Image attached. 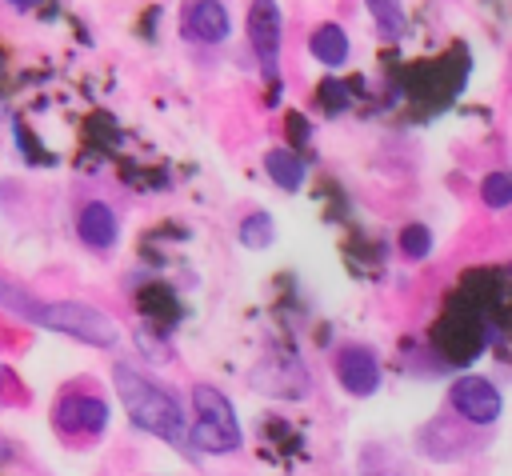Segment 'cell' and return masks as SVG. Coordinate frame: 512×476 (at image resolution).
I'll return each mask as SVG.
<instances>
[{"mask_svg": "<svg viewBox=\"0 0 512 476\" xmlns=\"http://www.w3.org/2000/svg\"><path fill=\"white\" fill-rule=\"evenodd\" d=\"M112 380H116L120 404H124V412L132 416L136 428L168 440L172 448H184L188 444V416L180 412V400L164 384L140 376L132 364H116L112 368Z\"/></svg>", "mask_w": 512, "mask_h": 476, "instance_id": "cell-1", "label": "cell"}, {"mask_svg": "<svg viewBox=\"0 0 512 476\" xmlns=\"http://www.w3.org/2000/svg\"><path fill=\"white\" fill-rule=\"evenodd\" d=\"M28 320L52 328V332H64L72 340H84L92 348H116L120 344V328L116 320H108V312H100L96 304H80V300H52V304H40L32 300L28 308Z\"/></svg>", "mask_w": 512, "mask_h": 476, "instance_id": "cell-2", "label": "cell"}, {"mask_svg": "<svg viewBox=\"0 0 512 476\" xmlns=\"http://www.w3.org/2000/svg\"><path fill=\"white\" fill-rule=\"evenodd\" d=\"M188 440L200 452L212 456H228L240 448V420L228 404V396L212 384H196L192 388V424H188Z\"/></svg>", "mask_w": 512, "mask_h": 476, "instance_id": "cell-3", "label": "cell"}, {"mask_svg": "<svg viewBox=\"0 0 512 476\" xmlns=\"http://www.w3.org/2000/svg\"><path fill=\"white\" fill-rule=\"evenodd\" d=\"M448 404L476 428H488L500 420L504 412V396L496 384H488L484 376H456L452 388H448Z\"/></svg>", "mask_w": 512, "mask_h": 476, "instance_id": "cell-4", "label": "cell"}, {"mask_svg": "<svg viewBox=\"0 0 512 476\" xmlns=\"http://www.w3.org/2000/svg\"><path fill=\"white\" fill-rule=\"evenodd\" d=\"M248 40L256 48L260 72L272 80L280 72V8L276 0H256L248 12Z\"/></svg>", "mask_w": 512, "mask_h": 476, "instance_id": "cell-5", "label": "cell"}, {"mask_svg": "<svg viewBox=\"0 0 512 476\" xmlns=\"http://www.w3.org/2000/svg\"><path fill=\"white\" fill-rule=\"evenodd\" d=\"M52 420H56V428H60V432H68V436H76V432L96 436V432L108 424V408H104V400H96V396L68 392V396H60V400H56Z\"/></svg>", "mask_w": 512, "mask_h": 476, "instance_id": "cell-6", "label": "cell"}, {"mask_svg": "<svg viewBox=\"0 0 512 476\" xmlns=\"http://www.w3.org/2000/svg\"><path fill=\"white\" fill-rule=\"evenodd\" d=\"M336 380H340L352 396H372V392L380 388V364H376L372 348H360V344L344 348V352L336 356Z\"/></svg>", "mask_w": 512, "mask_h": 476, "instance_id": "cell-7", "label": "cell"}, {"mask_svg": "<svg viewBox=\"0 0 512 476\" xmlns=\"http://www.w3.org/2000/svg\"><path fill=\"white\" fill-rule=\"evenodd\" d=\"M232 32V20H228V8L220 0H192L188 12H184V36L188 40H200V44H224Z\"/></svg>", "mask_w": 512, "mask_h": 476, "instance_id": "cell-8", "label": "cell"}, {"mask_svg": "<svg viewBox=\"0 0 512 476\" xmlns=\"http://www.w3.org/2000/svg\"><path fill=\"white\" fill-rule=\"evenodd\" d=\"M76 232H80V240L88 244V248H112L116 240H120V224H116V216H112V208L108 204H100V200H88L84 208H80V216H76Z\"/></svg>", "mask_w": 512, "mask_h": 476, "instance_id": "cell-9", "label": "cell"}, {"mask_svg": "<svg viewBox=\"0 0 512 476\" xmlns=\"http://www.w3.org/2000/svg\"><path fill=\"white\" fill-rule=\"evenodd\" d=\"M312 56L324 64V68H340L344 60H348V32L340 28V24H320L316 32H312Z\"/></svg>", "mask_w": 512, "mask_h": 476, "instance_id": "cell-10", "label": "cell"}, {"mask_svg": "<svg viewBox=\"0 0 512 476\" xmlns=\"http://www.w3.org/2000/svg\"><path fill=\"white\" fill-rule=\"evenodd\" d=\"M264 168H268V176H272V180H276L284 192H296V188L304 184V160H300L296 152H288V148L268 152Z\"/></svg>", "mask_w": 512, "mask_h": 476, "instance_id": "cell-11", "label": "cell"}, {"mask_svg": "<svg viewBox=\"0 0 512 476\" xmlns=\"http://www.w3.org/2000/svg\"><path fill=\"white\" fill-rule=\"evenodd\" d=\"M368 12L376 20L380 36H388V40L404 36V4L400 0H368Z\"/></svg>", "mask_w": 512, "mask_h": 476, "instance_id": "cell-12", "label": "cell"}, {"mask_svg": "<svg viewBox=\"0 0 512 476\" xmlns=\"http://www.w3.org/2000/svg\"><path fill=\"white\" fill-rule=\"evenodd\" d=\"M480 200L488 204V208H512V172L508 168H500V172H488L484 176V184H480Z\"/></svg>", "mask_w": 512, "mask_h": 476, "instance_id": "cell-13", "label": "cell"}, {"mask_svg": "<svg viewBox=\"0 0 512 476\" xmlns=\"http://www.w3.org/2000/svg\"><path fill=\"white\" fill-rule=\"evenodd\" d=\"M272 236H276V224H272L268 212H252V216L240 224V240H244V248H268Z\"/></svg>", "mask_w": 512, "mask_h": 476, "instance_id": "cell-14", "label": "cell"}, {"mask_svg": "<svg viewBox=\"0 0 512 476\" xmlns=\"http://www.w3.org/2000/svg\"><path fill=\"white\" fill-rule=\"evenodd\" d=\"M400 252H404L408 260H424V256L432 252V232H428V224H404V232H400Z\"/></svg>", "mask_w": 512, "mask_h": 476, "instance_id": "cell-15", "label": "cell"}, {"mask_svg": "<svg viewBox=\"0 0 512 476\" xmlns=\"http://www.w3.org/2000/svg\"><path fill=\"white\" fill-rule=\"evenodd\" d=\"M12 4H20V8H32V4H36V0H12Z\"/></svg>", "mask_w": 512, "mask_h": 476, "instance_id": "cell-16", "label": "cell"}]
</instances>
